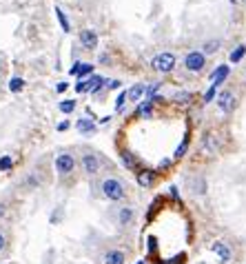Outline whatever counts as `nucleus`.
<instances>
[{
  "instance_id": "b1692460",
  "label": "nucleus",
  "mask_w": 246,
  "mask_h": 264,
  "mask_svg": "<svg viewBox=\"0 0 246 264\" xmlns=\"http://www.w3.org/2000/svg\"><path fill=\"white\" fill-rule=\"evenodd\" d=\"M25 89V80L22 78H11L9 80V91H13V93H18V91Z\"/></svg>"
},
{
  "instance_id": "2f4dec72",
  "label": "nucleus",
  "mask_w": 246,
  "mask_h": 264,
  "mask_svg": "<svg viewBox=\"0 0 246 264\" xmlns=\"http://www.w3.org/2000/svg\"><path fill=\"white\" fill-rule=\"evenodd\" d=\"M122 87V83H120V80H109V85H107V89H120Z\"/></svg>"
},
{
  "instance_id": "bb28decb",
  "label": "nucleus",
  "mask_w": 246,
  "mask_h": 264,
  "mask_svg": "<svg viewBox=\"0 0 246 264\" xmlns=\"http://www.w3.org/2000/svg\"><path fill=\"white\" fill-rule=\"evenodd\" d=\"M202 147L206 149V151H215V140H213L211 133H204V140H202Z\"/></svg>"
},
{
  "instance_id": "c9c22d12",
  "label": "nucleus",
  "mask_w": 246,
  "mask_h": 264,
  "mask_svg": "<svg viewBox=\"0 0 246 264\" xmlns=\"http://www.w3.org/2000/svg\"><path fill=\"white\" fill-rule=\"evenodd\" d=\"M67 89H69V83H58V87H56L58 93H62V91H67Z\"/></svg>"
},
{
  "instance_id": "9d476101",
  "label": "nucleus",
  "mask_w": 246,
  "mask_h": 264,
  "mask_svg": "<svg viewBox=\"0 0 246 264\" xmlns=\"http://www.w3.org/2000/svg\"><path fill=\"white\" fill-rule=\"evenodd\" d=\"M80 45H82L87 51H93L98 47V33L93 31V29L80 31Z\"/></svg>"
},
{
  "instance_id": "6ab92c4d",
  "label": "nucleus",
  "mask_w": 246,
  "mask_h": 264,
  "mask_svg": "<svg viewBox=\"0 0 246 264\" xmlns=\"http://www.w3.org/2000/svg\"><path fill=\"white\" fill-rule=\"evenodd\" d=\"M220 45L222 42L220 40H209V42H204V47H202V54H206V56H211V54H215V51H220Z\"/></svg>"
},
{
  "instance_id": "72a5a7b5",
  "label": "nucleus",
  "mask_w": 246,
  "mask_h": 264,
  "mask_svg": "<svg viewBox=\"0 0 246 264\" xmlns=\"http://www.w3.org/2000/svg\"><path fill=\"white\" fill-rule=\"evenodd\" d=\"M4 249H7V238H4V233L0 231V253H2Z\"/></svg>"
},
{
  "instance_id": "1a4fd4ad",
  "label": "nucleus",
  "mask_w": 246,
  "mask_h": 264,
  "mask_svg": "<svg viewBox=\"0 0 246 264\" xmlns=\"http://www.w3.org/2000/svg\"><path fill=\"white\" fill-rule=\"evenodd\" d=\"M229 74H231V67L229 65H220L215 71L209 76V80H211V87H220V85H224V80L229 78Z\"/></svg>"
},
{
  "instance_id": "c756f323",
  "label": "nucleus",
  "mask_w": 246,
  "mask_h": 264,
  "mask_svg": "<svg viewBox=\"0 0 246 264\" xmlns=\"http://www.w3.org/2000/svg\"><path fill=\"white\" fill-rule=\"evenodd\" d=\"M215 95H217V89H215V87H211V89L204 93V102H211V100L215 98Z\"/></svg>"
},
{
  "instance_id": "9b49d317",
  "label": "nucleus",
  "mask_w": 246,
  "mask_h": 264,
  "mask_svg": "<svg viewBox=\"0 0 246 264\" xmlns=\"http://www.w3.org/2000/svg\"><path fill=\"white\" fill-rule=\"evenodd\" d=\"M124 262H126V256L120 249H111V251H107L105 258H102V264H124Z\"/></svg>"
},
{
  "instance_id": "f704fd0d",
  "label": "nucleus",
  "mask_w": 246,
  "mask_h": 264,
  "mask_svg": "<svg viewBox=\"0 0 246 264\" xmlns=\"http://www.w3.org/2000/svg\"><path fill=\"white\" fill-rule=\"evenodd\" d=\"M155 244H158V240H155L153 235H151V238H149V251H151V253H153L155 249H158V247H155Z\"/></svg>"
},
{
  "instance_id": "473e14b6",
  "label": "nucleus",
  "mask_w": 246,
  "mask_h": 264,
  "mask_svg": "<svg viewBox=\"0 0 246 264\" xmlns=\"http://www.w3.org/2000/svg\"><path fill=\"white\" fill-rule=\"evenodd\" d=\"M69 127H71L69 120H62V122H58V127H56V129H58V131H67Z\"/></svg>"
},
{
  "instance_id": "f8f14e48",
  "label": "nucleus",
  "mask_w": 246,
  "mask_h": 264,
  "mask_svg": "<svg viewBox=\"0 0 246 264\" xmlns=\"http://www.w3.org/2000/svg\"><path fill=\"white\" fill-rule=\"evenodd\" d=\"M75 129H78L82 136H93L96 133V122L91 118H80L75 120Z\"/></svg>"
},
{
  "instance_id": "a211bd4d",
  "label": "nucleus",
  "mask_w": 246,
  "mask_h": 264,
  "mask_svg": "<svg viewBox=\"0 0 246 264\" xmlns=\"http://www.w3.org/2000/svg\"><path fill=\"white\" fill-rule=\"evenodd\" d=\"M133 220V209H129V206H124V209L118 211V222L122 224V227H126V224Z\"/></svg>"
},
{
  "instance_id": "423d86ee",
  "label": "nucleus",
  "mask_w": 246,
  "mask_h": 264,
  "mask_svg": "<svg viewBox=\"0 0 246 264\" xmlns=\"http://www.w3.org/2000/svg\"><path fill=\"white\" fill-rule=\"evenodd\" d=\"M211 251L215 253L217 258H220L222 264H229L231 258H233V251H231V247L224 242V240H215V242L211 244Z\"/></svg>"
},
{
  "instance_id": "2eb2a0df",
  "label": "nucleus",
  "mask_w": 246,
  "mask_h": 264,
  "mask_svg": "<svg viewBox=\"0 0 246 264\" xmlns=\"http://www.w3.org/2000/svg\"><path fill=\"white\" fill-rule=\"evenodd\" d=\"M191 191L195 195H202V193H206V180L202 176H197V177H193L191 180Z\"/></svg>"
},
{
  "instance_id": "58836bf2",
  "label": "nucleus",
  "mask_w": 246,
  "mask_h": 264,
  "mask_svg": "<svg viewBox=\"0 0 246 264\" xmlns=\"http://www.w3.org/2000/svg\"><path fill=\"white\" fill-rule=\"evenodd\" d=\"M231 2H233V4H240V2H242V0H231Z\"/></svg>"
},
{
  "instance_id": "dca6fc26",
  "label": "nucleus",
  "mask_w": 246,
  "mask_h": 264,
  "mask_svg": "<svg viewBox=\"0 0 246 264\" xmlns=\"http://www.w3.org/2000/svg\"><path fill=\"white\" fill-rule=\"evenodd\" d=\"M144 89H146V85H133V87L126 91V100H133V102H138L142 95H144Z\"/></svg>"
},
{
  "instance_id": "f257e3e1",
  "label": "nucleus",
  "mask_w": 246,
  "mask_h": 264,
  "mask_svg": "<svg viewBox=\"0 0 246 264\" xmlns=\"http://www.w3.org/2000/svg\"><path fill=\"white\" fill-rule=\"evenodd\" d=\"M102 195H105L107 200H111V202H120V200H124V184H122L118 177H107L105 182H102Z\"/></svg>"
},
{
  "instance_id": "a878e982",
  "label": "nucleus",
  "mask_w": 246,
  "mask_h": 264,
  "mask_svg": "<svg viewBox=\"0 0 246 264\" xmlns=\"http://www.w3.org/2000/svg\"><path fill=\"white\" fill-rule=\"evenodd\" d=\"M91 71H93V65H89V62H84V65H82V62H80V69H78V74H75V76L82 80L84 76H89Z\"/></svg>"
},
{
  "instance_id": "c85d7f7f",
  "label": "nucleus",
  "mask_w": 246,
  "mask_h": 264,
  "mask_svg": "<svg viewBox=\"0 0 246 264\" xmlns=\"http://www.w3.org/2000/svg\"><path fill=\"white\" fill-rule=\"evenodd\" d=\"M169 198L173 200V202H182V200H180V193H178V186H169Z\"/></svg>"
},
{
  "instance_id": "f3484780",
  "label": "nucleus",
  "mask_w": 246,
  "mask_h": 264,
  "mask_svg": "<svg viewBox=\"0 0 246 264\" xmlns=\"http://www.w3.org/2000/svg\"><path fill=\"white\" fill-rule=\"evenodd\" d=\"M188 145H191V138L184 136V140L180 142V147L176 149V153H173V160H182V158L186 156V151H188Z\"/></svg>"
},
{
  "instance_id": "20e7f679",
  "label": "nucleus",
  "mask_w": 246,
  "mask_h": 264,
  "mask_svg": "<svg viewBox=\"0 0 246 264\" xmlns=\"http://www.w3.org/2000/svg\"><path fill=\"white\" fill-rule=\"evenodd\" d=\"M75 169V158L71 153H60L56 158V174L58 176H69Z\"/></svg>"
},
{
  "instance_id": "e433bc0d",
  "label": "nucleus",
  "mask_w": 246,
  "mask_h": 264,
  "mask_svg": "<svg viewBox=\"0 0 246 264\" xmlns=\"http://www.w3.org/2000/svg\"><path fill=\"white\" fill-rule=\"evenodd\" d=\"M78 69H80V62H75V65H73V67H71V74H73V76H75V74H78Z\"/></svg>"
},
{
  "instance_id": "412c9836",
  "label": "nucleus",
  "mask_w": 246,
  "mask_h": 264,
  "mask_svg": "<svg viewBox=\"0 0 246 264\" xmlns=\"http://www.w3.org/2000/svg\"><path fill=\"white\" fill-rule=\"evenodd\" d=\"M13 169V158L11 156H2L0 158V174H7Z\"/></svg>"
},
{
  "instance_id": "cd10ccee",
  "label": "nucleus",
  "mask_w": 246,
  "mask_h": 264,
  "mask_svg": "<svg viewBox=\"0 0 246 264\" xmlns=\"http://www.w3.org/2000/svg\"><path fill=\"white\" fill-rule=\"evenodd\" d=\"M124 102H126V91H120V93H118V98H116V102H113L116 111H120V109L124 107Z\"/></svg>"
},
{
  "instance_id": "f03ea898",
  "label": "nucleus",
  "mask_w": 246,
  "mask_h": 264,
  "mask_svg": "<svg viewBox=\"0 0 246 264\" xmlns=\"http://www.w3.org/2000/svg\"><path fill=\"white\" fill-rule=\"evenodd\" d=\"M151 67H153L158 74H169V71L176 69V56L164 51V54H158L153 60H151Z\"/></svg>"
},
{
  "instance_id": "4468645a",
  "label": "nucleus",
  "mask_w": 246,
  "mask_h": 264,
  "mask_svg": "<svg viewBox=\"0 0 246 264\" xmlns=\"http://www.w3.org/2000/svg\"><path fill=\"white\" fill-rule=\"evenodd\" d=\"M135 116L151 118V116H153V102H151V100H142L138 107H135Z\"/></svg>"
},
{
  "instance_id": "ddd939ff",
  "label": "nucleus",
  "mask_w": 246,
  "mask_h": 264,
  "mask_svg": "<svg viewBox=\"0 0 246 264\" xmlns=\"http://www.w3.org/2000/svg\"><path fill=\"white\" fill-rule=\"evenodd\" d=\"M120 162H122V165H124L129 171H135V169H138V165H140L138 158H135L133 151H129V149H122V151H120Z\"/></svg>"
},
{
  "instance_id": "4c0bfd02",
  "label": "nucleus",
  "mask_w": 246,
  "mask_h": 264,
  "mask_svg": "<svg viewBox=\"0 0 246 264\" xmlns=\"http://www.w3.org/2000/svg\"><path fill=\"white\" fill-rule=\"evenodd\" d=\"M4 209H7V206H4V204H0V218L4 215Z\"/></svg>"
},
{
  "instance_id": "393cba45",
  "label": "nucleus",
  "mask_w": 246,
  "mask_h": 264,
  "mask_svg": "<svg viewBox=\"0 0 246 264\" xmlns=\"http://www.w3.org/2000/svg\"><path fill=\"white\" fill-rule=\"evenodd\" d=\"M191 98H193V93H191V91H180V93L173 95V100H176V102H180V104L191 102Z\"/></svg>"
},
{
  "instance_id": "39448f33",
  "label": "nucleus",
  "mask_w": 246,
  "mask_h": 264,
  "mask_svg": "<svg viewBox=\"0 0 246 264\" xmlns=\"http://www.w3.org/2000/svg\"><path fill=\"white\" fill-rule=\"evenodd\" d=\"M184 65H186L188 71L197 74V71H202L206 67V56L202 54V51H191V54H186V58H184Z\"/></svg>"
},
{
  "instance_id": "7c9ffc66",
  "label": "nucleus",
  "mask_w": 246,
  "mask_h": 264,
  "mask_svg": "<svg viewBox=\"0 0 246 264\" xmlns=\"http://www.w3.org/2000/svg\"><path fill=\"white\" fill-rule=\"evenodd\" d=\"M171 165H173V160H171V158H164V160L160 162L158 171H164V169H169V167H171Z\"/></svg>"
},
{
  "instance_id": "aec40b11",
  "label": "nucleus",
  "mask_w": 246,
  "mask_h": 264,
  "mask_svg": "<svg viewBox=\"0 0 246 264\" xmlns=\"http://www.w3.org/2000/svg\"><path fill=\"white\" fill-rule=\"evenodd\" d=\"M246 56V45H238L233 51H231V62H240Z\"/></svg>"
},
{
  "instance_id": "6e6552de",
  "label": "nucleus",
  "mask_w": 246,
  "mask_h": 264,
  "mask_svg": "<svg viewBox=\"0 0 246 264\" xmlns=\"http://www.w3.org/2000/svg\"><path fill=\"white\" fill-rule=\"evenodd\" d=\"M155 177H158V171L155 169H138L135 171V182H138V186H142V189L153 186Z\"/></svg>"
},
{
  "instance_id": "7ed1b4c3",
  "label": "nucleus",
  "mask_w": 246,
  "mask_h": 264,
  "mask_svg": "<svg viewBox=\"0 0 246 264\" xmlns=\"http://www.w3.org/2000/svg\"><path fill=\"white\" fill-rule=\"evenodd\" d=\"M80 167H82V171L87 176H96V174H100L102 160L96 153H87V156H82V160H80Z\"/></svg>"
},
{
  "instance_id": "5701e85b",
  "label": "nucleus",
  "mask_w": 246,
  "mask_h": 264,
  "mask_svg": "<svg viewBox=\"0 0 246 264\" xmlns=\"http://www.w3.org/2000/svg\"><path fill=\"white\" fill-rule=\"evenodd\" d=\"M58 107H60V111H62L64 116H69V113L75 111V100H62Z\"/></svg>"
},
{
  "instance_id": "0eeeda50",
  "label": "nucleus",
  "mask_w": 246,
  "mask_h": 264,
  "mask_svg": "<svg viewBox=\"0 0 246 264\" xmlns=\"http://www.w3.org/2000/svg\"><path fill=\"white\" fill-rule=\"evenodd\" d=\"M217 107H220V111L231 113L238 107V100H235V95L231 93V91H220V93H217Z\"/></svg>"
},
{
  "instance_id": "4be33fe9",
  "label": "nucleus",
  "mask_w": 246,
  "mask_h": 264,
  "mask_svg": "<svg viewBox=\"0 0 246 264\" xmlns=\"http://www.w3.org/2000/svg\"><path fill=\"white\" fill-rule=\"evenodd\" d=\"M56 13H58V20H60V25H62L64 33H69V31H71V25H69V18H67V13H64L60 7H56Z\"/></svg>"
}]
</instances>
